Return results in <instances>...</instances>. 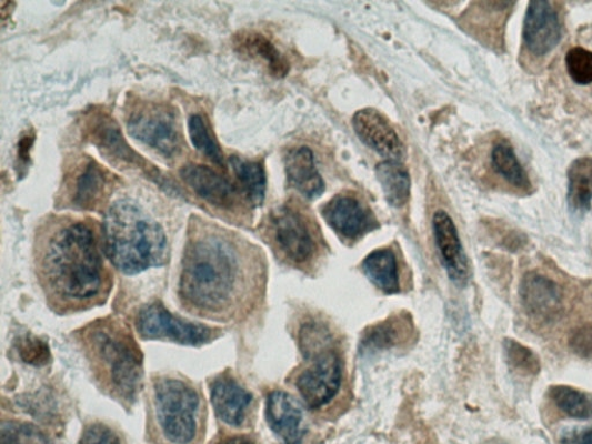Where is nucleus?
<instances>
[{"mask_svg": "<svg viewBox=\"0 0 592 444\" xmlns=\"http://www.w3.org/2000/svg\"><path fill=\"white\" fill-rule=\"evenodd\" d=\"M183 181L207 203L221 210H232L239 199L235 185L203 164H187L181 171Z\"/></svg>", "mask_w": 592, "mask_h": 444, "instance_id": "4468645a", "label": "nucleus"}, {"mask_svg": "<svg viewBox=\"0 0 592 444\" xmlns=\"http://www.w3.org/2000/svg\"><path fill=\"white\" fill-rule=\"evenodd\" d=\"M91 135L92 142L110 158L140 164V157L128 147L114 121L99 117L91 130Z\"/></svg>", "mask_w": 592, "mask_h": 444, "instance_id": "5701e85b", "label": "nucleus"}, {"mask_svg": "<svg viewBox=\"0 0 592 444\" xmlns=\"http://www.w3.org/2000/svg\"><path fill=\"white\" fill-rule=\"evenodd\" d=\"M285 170L291 185L308 200L322 196L325 184L317 169L312 150L302 147L290 151L285 158Z\"/></svg>", "mask_w": 592, "mask_h": 444, "instance_id": "a211bd4d", "label": "nucleus"}, {"mask_svg": "<svg viewBox=\"0 0 592 444\" xmlns=\"http://www.w3.org/2000/svg\"><path fill=\"white\" fill-rule=\"evenodd\" d=\"M3 444H47V442L33 427L9 424L3 427Z\"/></svg>", "mask_w": 592, "mask_h": 444, "instance_id": "473e14b6", "label": "nucleus"}, {"mask_svg": "<svg viewBox=\"0 0 592 444\" xmlns=\"http://www.w3.org/2000/svg\"><path fill=\"white\" fill-rule=\"evenodd\" d=\"M402 339L397 321L389 320L370 327L363 333L360 344L361 353L378 352L397 345Z\"/></svg>", "mask_w": 592, "mask_h": 444, "instance_id": "c85d7f7f", "label": "nucleus"}, {"mask_svg": "<svg viewBox=\"0 0 592 444\" xmlns=\"http://www.w3.org/2000/svg\"><path fill=\"white\" fill-rule=\"evenodd\" d=\"M569 204L576 212H585L592 202V158L576 159L569 171Z\"/></svg>", "mask_w": 592, "mask_h": 444, "instance_id": "393cba45", "label": "nucleus"}, {"mask_svg": "<svg viewBox=\"0 0 592 444\" xmlns=\"http://www.w3.org/2000/svg\"><path fill=\"white\" fill-rule=\"evenodd\" d=\"M566 68L578 85H590L592 83V51L582 47L572 48L566 54Z\"/></svg>", "mask_w": 592, "mask_h": 444, "instance_id": "2f4dec72", "label": "nucleus"}, {"mask_svg": "<svg viewBox=\"0 0 592 444\" xmlns=\"http://www.w3.org/2000/svg\"><path fill=\"white\" fill-rule=\"evenodd\" d=\"M331 341L329 329L321 323H305L300 330V345L305 359L312 360L329 350Z\"/></svg>", "mask_w": 592, "mask_h": 444, "instance_id": "7c9ffc66", "label": "nucleus"}, {"mask_svg": "<svg viewBox=\"0 0 592 444\" xmlns=\"http://www.w3.org/2000/svg\"><path fill=\"white\" fill-rule=\"evenodd\" d=\"M77 339L101 391L131 406L143 389L144 369L142 351L129 326L107 317L82 327Z\"/></svg>", "mask_w": 592, "mask_h": 444, "instance_id": "7ed1b4c3", "label": "nucleus"}, {"mask_svg": "<svg viewBox=\"0 0 592 444\" xmlns=\"http://www.w3.org/2000/svg\"><path fill=\"white\" fill-rule=\"evenodd\" d=\"M102 236L106 255L124 274L143 273L168 261L163 229L133 201L120 200L110 205L104 215Z\"/></svg>", "mask_w": 592, "mask_h": 444, "instance_id": "20e7f679", "label": "nucleus"}, {"mask_svg": "<svg viewBox=\"0 0 592 444\" xmlns=\"http://www.w3.org/2000/svg\"><path fill=\"white\" fill-rule=\"evenodd\" d=\"M267 420L284 444H301L305 434L303 411L290 394L273 392L267 401Z\"/></svg>", "mask_w": 592, "mask_h": 444, "instance_id": "dca6fc26", "label": "nucleus"}, {"mask_svg": "<svg viewBox=\"0 0 592 444\" xmlns=\"http://www.w3.org/2000/svg\"><path fill=\"white\" fill-rule=\"evenodd\" d=\"M235 47L240 53L263 62L275 78H284L290 72L285 56L263 34L243 32L235 38Z\"/></svg>", "mask_w": 592, "mask_h": 444, "instance_id": "6ab92c4d", "label": "nucleus"}, {"mask_svg": "<svg viewBox=\"0 0 592 444\" xmlns=\"http://www.w3.org/2000/svg\"><path fill=\"white\" fill-rule=\"evenodd\" d=\"M433 230L442 263L451 281L465 286L470 278L468 258L454 224L445 211H438L433 218Z\"/></svg>", "mask_w": 592, "mask_h": 444, "instance_id": "9b49d317", "label": "nucleus"}, {"mask_svg": "<svg viewBox=\"0 0 592 444\" xmlns=\"http://www.w3.org/2000/svg\"><path fill=\"white\" fill-rule=\"evenodd\" d=\"M503 350L510 367L523 376H535L541 371V361L529 347L514 340H505Z\"/></svg>", "mask_w": 592, "mask_h": 444, "instance_id": "c756f323", "label": "nucleus"}, {"mask_svg": "<svg viewBox=\"0 0 592 444\" xmlns=\"http://www.w3.org/2000/svg\"><path fill=\"white\" fill-rule=\"evenodd\" d=\"M353 128L360 141L387 160L402 157L400 137L389 121L375 109H362L353 118Z\"/></svg>", "mask_w": 592, "mask_h": 444, "instance_id": "f8f14e48", "label": "nucleus"}, {"mask_svg": "<svg viewBox=\"0 0 592 444\" xmlns=\"http://www.w3.org/2000/svg\"><path fill=\"white\" fill-rule=\"evenodd\" d=\"M247 293L242 259L229 234L195 225L184 249L179 296L184 311L213 322L239 316Z\"/></svg>", "mask_w": 592, "mask_h": 444, "instance_id": "f03ea898", "label": "nucleus"}, {"mask_svg": "<svg viewBox=\"0 0 592 444\" xmlns=\"http://www.w3.org/2000/svg\"><path fill=\"white\" fill-rule=\"evenodd\" d=\"M273 233L280 249L295 263H304L315 253V241L304 219L284 208L273 215Z\"/></svg>", "mask_w": 592, "mask_h": 444, "instance_id": "9d476101", "label": "nucleus"}, {"mask_svg": "<svg viewBox=\"0 0 592 444\" xmlns=\"http://www.w3.org/2000/svg\"><path fill=\"white\" fill-rule=\"evenodd\" d=\"M570 345L580 356L592 359V325L575 329L571 335Z\"/></svg>", "mask_w": 592, "mask_h": 444, "instance_id": "f704fd0d", "label": "nucleus"}, {"mask_svg": "<svg viewBox=\"0 0 592 444\" xmlns=\"http://www.w3.org/2000/svg\"><path fill=\"white\" fill-rule=\"evenodd\" d=\"M36 141V134L33 131H28L21 135L18 144V155H17V170L18 174H24L28 163L31 160V151Z\"/></svg>", "mask_w": 592, "mask_h": 444, "instance_id": "c9c22d12", "label": "nucleus"}, {"mask_svg": "<svg viewBox=\"0 0 592 444\" xmlns=\"http://www.w3.org/2000/svg\"><path fill=\"white\" fill-rule=\"evenodd\" d=\"M561 444H592V425L576 426L563 431L560 435Z\"/></svg>", "mask_w": 592, "mask_h": 444, "instance_id": "e433bc0d", "label": "nucleus"}, {"mask_svg": "<svg viewBox=\"0 0 592 444\" xmlns=\"http://www.w3.org/2000/svg\"><path fill=\"white\" fill-rule=\"evenodd\" d=\"M362 268L369 280L382 292L392 294L400 291L398 262L391 250H375L364 259Z\"/></svg>", "mask_w": 592, "mask_h": 444, "instance_id": "412c9836", "label": "nucleus"}, {"mask_svg": "<svg viewBox=\"0 0 592 444\" xmlns=\"http://www.w3.org/2000/svg\"><path fill=\"white\" fill-rule=\"evenodd\" d=\"M523 39L535 56L550 53L561 40V26L555 10L549 2H531L528 7Z\"/></svg>", "mask_w": 592, "mask_h": 444, "instance_id": "ddd939ff", "label": "nucleus"}, {"mask_svg": "<svg viewBox=\"0 0 592 444\" xmlns=\"http://www.w3.org/2000/svg\"><path fill=\"white\" fill-rule=\"evenodd\" d=\"M38 281L49 307L59 315L103 304L112 281L96 231L83 221H62L38 246Z\"/></svg>", "mask_w": 592, "mask_h": 444, "instance_id": "f257e3e1", "label": "nucleus"}, {"mask_svg": "<svg viewBox=\"0 0 592 444\" xmlns=\"http://www.w3.org/2000/svg\"><path fill=\"white\" fill-rule=\"evenodd\" d=\"M220 444H253L250 440L243 436H234L223 440Z\"/></svg>", "mask_w": 592, "mask_h": 444, "instance_id": "58836bf2", "label": "nucleus"}, {"mask_svg": "<svg viewBox=\"0 0 592 444\" xmlns=\"http://www.w3.org/2000/svg\"><path fill=\"white\" fill-rule=\"evenodd\" d=\"M79 444H123L120 435L103 424L84 430Z\"/></svg>", "mask_w": 592, "mask_h": 444, "instance_id": "72a5a7b5", "label": "nucleus"}, {"mask_svg": "<svg viewBox=\"0 0 592 444\" xmlns=\"http://www.w3.org/2000/svg\"><path fill=\"white\" fill-rule=\"evenodd\" d=\"M328 224L341 235L354 240L374 230L375 219L355 199L340 196L323 209Z\"/></svg>", "mask_w": 592, "mask_h": 444, "instance_id": "f3484780", "label": "nucleus"}, {"mask_svg": "<svg viewBox=\"0 0 592 444\" xmlns=\"http://www.w3.org/2000/svg\"><path fill=\"white\" fill-rule=\"evenodd\" d=\"M149 398L160 437L167 444H194L207 411L200 389L182 376L161 375L152 381Z\"/></svg>", "mask_w": 592, "mask_h": 444, "instance_id": "39448f33", "label": "nucleus"}, {"mask_svg": "<svg viewBox=\"0 0 592 444\" xmlns=\"http://www.w3.org/2000/svg\"><path fill=\"white\" fill-rule=\"evenodd\" d=\"M550 398L571 418L592 421V395L568 385H555L550 389Z\"/></svg>", "mask_w": 592, "mask_h": 444, "instance_id": "a878e982", "label": "nucleus"}, {"mask_svg": "<svg viewBox=\"0 0 592 444\" xmlns=\"http://www.w3.org/2000/svg\"><path fill=\"white\" fill-rule=\"evenodd\" d=\"M189 134L195 150L202 152L208 159L224 167L223 153L213 138L210 127L202 115H192L188 122Z\"/></svg>", "mask_w": 592, "mask_h": 444, "instance_id": "cd10ccee", "label": "nucleus"}, {"mask_svg": "<svg viewBox=\"0 0 592 444\" xmlns=\"http://www.w3.org/2000/svg\"><path fill=\"white\" fill-rule=\"evenodd\" d=\"M312 360L313 365L298 377L297 387L305 405L318 410L329 404L340 391L342 363L331 349Z\"/></svg>", "mask_w": 592, "mask_h": 444, "instance_id": "6e6552de", "label": "nucleus"}, {"mask_svg": "<svg viewBox=\"0 0 592 444\" xmlns=\"http://www.w3.org/2000/svg\"><path fill=\"white\" fill-rule=\"evenodd\" d=\"M377 176L387 202L393 208H402L410 198L411 180L405 167L399 161L385 160L378 164Z\"/></svg>", "mask_w": 592, "mask_h": 444, "instance_id": "aec40b11", "label": "nucleus"}, {"mask_svg": "<svg viewBox=\"0 0 592 444\" xmlns=\"http://www.w3.org/2000/svg\"><path fill=\"white\" fill-rule=\"evenodd\" d=\"M136 329L138 335L146 341L172 342L188 346H202L221 335L220 329L178 317L160 302L144 305L139 311Z\"/></svg>", "mask_w": 592, "mask_h": 444, "instance_id": "423d86ee", "label": "nucleus"}, {"mask_svg": "<svg viewBox=\"0 0 592 444\" xmlns=\"http://www.w3.org/2000/svg\"><path fill=\"white\" fill-rule=\"evenodd\" d=\"M108 180L101 167L91 161L76 180L73 203L83 210H94L103 201Z\"/></svg>", "mask_w": 592, "mask_h": 444, "instance_id": "4be33fe9", "label": "nucleus"}, {"mask_svg": "<svg viewBox=\"0 0 592 444\" xmlns=\"http://www.w3.org/2000/svg\"><path fill=\"white\" fill-rule=\"evenodd\" d=\"M523 307L530 316L542 321H554L563 311V293L551 278L528 272L520 286Z\"/></svg>", "mask_w": 592, "mask_h": 444, "instance_id": "1a4fd4ad", "label": "nucleus"}, {"mask_svg": "<svg viewBox=\"0 0 592 444\" xmlns=\"http://www.w3.org/2000/svg\"><path fill=\"white\" fill-rule=\"evenodd\" d=\"M492 164L494 171L506 182L519 189L530 188L529 176L511 145L496 144L492 151Z\"/></svg>", "mask_w": 592, "mask_h": 444, "instance_id": "bb28decb", "label": "nucleus"}, {"mask_svg": "<svg viewBox=\"0 0 592 444\" xmlns=\"http://www.w3.org/2000/svg\"><path fill=\"white\" fill-rule=\"evenodd\" d=\"M230 164L241 185L245 199L252 206L263 204L267 192V176L260 162L231 157Z\"/></svg>", "mask_w": 592, "mask_h": 444, "instance_id": "b1692460", "label": "nucleus"}, {"mask_svg": "<svg viewBox=\"0 0 592 444\" xmlns=\"http://www.w3.org/2000/svg\"><path fill=\"white\" fill-rule=\"evenodd\" d=\"M31 346H28V344L24 345L22 349V356L26 361H30V363H37L39 364L40 361H44L48 352L44 345L40 344V342L34 341L30 342Z\"/></svg>", "mask_w": 592, "mask_h": 444, "instance_id": "4c0bfd02", "label": "nucleus"}, {"mask_svg": "<svg viewBox=\"0 0 592 444\" xmlns=\"http://www.w3.org/2000/svg\"><path fill=\"white\" fill-rule=\"evenodd\" d=\"M211 400L219 418L230 426H241L252 403V396L231 375L221 374L211 383Z\"/></svg>", "mask_w": 592, "mask_h": 444, "instance_id": "2eb2a0df", "label": "nucleus"}, {"mask_svg": "<svg viewBox=\"0 0 592 444\" xmlns=\"http://www.w3.org/2000/svg\"><path fill=\"white\" fill-rule=\"evenodd\" d=\"M131 137L165 158L181 151L182 138L174 111L159 104H146L134 110L128 121Z\"/></svg>", "mask_w": 592, "mask_h": 444, "instance_id": "0eeeda50", "label": "nucleus"}]
</instances>
